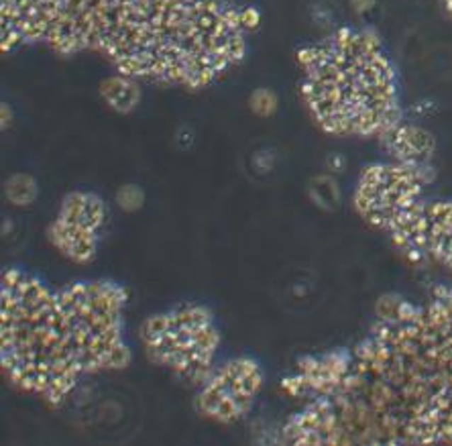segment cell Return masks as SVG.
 <instances>
[{
    "label": "cell",
    "mask_w": 452,
    "mask_h": 446,
    "mask_svg": "<svg viewBox=\"0 0 452 446\" xmlns=\"http://www.w3.org/2000/svg\"><path fill=\"white\" fill-rule=\"evenodd\" d=\"M242 8L228 0H0L2 51H94L139 82L204 88L247 53Z\"/></svg>",
    "instance_id": "1"
},
{
    "label": "cell",
    "mask_w": 452,
    "mask_h": 446,
    "mask_svg": "<svg viewBox=\"0 0 452 446\" xmlns=\"http://www.w3.org/2000/svg\"><path fill=\"white\" fill-rule=\"evenodd\" d=\"M330 397L307 404L318 445L452 442V283L388 299Z\"/></svg>",
    "instance_id": "2"
},
{
    "label": "cell",
    "mask_w": 452,
    "mask_h": 446,
    "mask_svg": "<svg viewBox=\"0 0 452 446\" xmlns=\"http://www.w3.org/2000/svg\"><path fill=\"white\" fill-rule=\"evenodd\" d=\"M300 92L314 122L334 137H381L402 120L397 72L371 29L340 27L298 51Z\"/></svg>",
    "instance_id": "3"
},
{
    "label": "cell",
    "mask_w": 452,
    "mask_h": 446,
    "mask_svg": "<svg viewBox=\"0 0 452 446\" xmlns=\"http://www.w3.org/2000/svg\"><path fill=\"white\" fill-rule=\"evenodd\" d=\"M0 359L15 385L49 401H62L84 377L60 292L21 269L2 273Z\"/></svg>",
    "instance_id": "4"
},
{
    "label": "cell",
    "mask_w": 452,
    "mask_h": 446,
    "mask_svg": "<svg viewBox=\"0 0 452 446\" xmlns=\"http://www.w3.org/2000/svg\"><path fill=\"white\" fill-rule=\"evenodd\" d=\"M57 292L84 375L127 367L130 348L125 343V290L111 281H78L57 287Z\"/></svg>",
    "instance_id": "5"
},
{
    "label": "cell",
    "mask_w": 452,
    "mask_h": 446,
    "mask_svg": "<svg viewBox=\"0 0 452 446\" xmlns=\"http://www.w3.org/2000/svg\"><path fill=\"white\" fill-rule=\"evenodd\" d=\"M139 336L151 363L169 369L190 385L200 387L216 367L220 334L204 306L181 304L149 316Z\"/></svg>",
    "instance_id": "6"
},
{
    "label": "cell",
    "mask_w": 452,
    "mask_h": 446,
    "mask_svg": "<svg viewBox=\"0 0 452 446\" xmlns=\"http://www.w3.org/2000/svg\"><path fill=\"white\" fill-rule=\"evenodd\" d=\"M432 169L379 161L363 169L355 188L356 212L377 231H388L393 220L426 196Z\"/></svg>",
    "instance_id": "7"
},
{
    "label": "cell",
    "mask_w": 452,
    "mask_h": 446,
    "mask_svg": "<svg viewBox=\"0 0 452 446\" xmlns=\"http://www.w3.org/2000/svg\"><path fill=\"white\" fill-rule=\"evenodd\" d=\"M385 232L409 261L452 271V198L424 196Z\"/></svg>",
    "instance_id": "8"
},
{
    "label": "cell",
    "mask_w": 452,
    "mask_h": 446,
    "mask_svg": "<svg viewBox=\"0 0 452 446\" xmlns=\"http://www.w3.org/2000/svg\"><path fill=\"white\" fill-rule=\"evenodd\" d=\"M263 387V371L249 357L228 359L214 367L200 385L196 408L204 418L218 424L239 422L253 408Z\"/></svg>",
    "instance_id": "9"
},
{
    "label": "cell",
    "mask_w": 452,
    "mask_h": 446,
    "mask_svg": "<svg viewBox=\"0 0 452 446\" xmlns=\"http://www.w3.org/2000/svg\"><path fill=\"white\" fill-rule=\"evenodd\" d=\"M108 218V208L100 196L90 192L67 194L55 216L49 239L64 257L76 263L94 259L98 236Z\"/></svg>",
    "instance_id": "10"
},
{
    "label": "cell",
    "mask_w": 452,
    "mask_h": 446,
    "mask_svg": "<svg viewBox=\"0 0 452 446\" xmlns=\"http://www.w3.org/2000/svg\"><path fill=\"white\" fill-rule=\"evenodd\" d=\"M349 350H330L322 355L304 357L295 371L283 379V389L304 401L334 396L349 373Z\"/></svg>",
    "instance_id": "11"
},
{
    "label": "cell",
    "mask_w": 452,
    "mask_h": 446,
    "mask_svg": "<svg viewBox=\"0 0 452 446\" xmlns=\"http://www.w3.org/2000/svg\"><path fill=\"white\" fill-rule=\"evenodd\" d=\"M379 141L389 155V159L405 166L430 169L434 151H436V139L424 127L400 120L388 132H383Z\"/></svg>",
    "instance_id": "12"
},
{
    "label": "cell",
    "mask_w": 452,
    "mask_h": 446,
    "mask_svg": "<svg viewBox=\"0 0 452 446\" xmlns=\"http://www.w3.org/2000/svg\"><path fill=\"white\" fill-rule=\"evenodd\" d=\"M100 94L111 108L118 113H129L141 100V88H139V80L116 72L114 76L100 84Z\"/></svg>",
    "instance_id": "13"
},
{
    "label": "cell",
    "mask_w": 452,
    "mask_h": 446,
    "mask_svg": "<svg viewBox=\"0 0 452 446\" xmlns=\"http://www.w3.org/2000/svg\"><path fill=\"white\" fill-rule=\"evenodd\" d=\"M6 196L13 200V204H31L37 196V183L25 173L15 176L6 183Z\"/></svg>",
    "instance_id": "14"
},
{
    "label": "cell",
    "mask_w": 452,
    "mask_h": 446,
    "mask_svg": "<svg viewBox=\"0 0 452 446\" xmlns=\"http://www.w3.org/2000/svg\"><path fill=\"white\" fill-rule=\"evenodd\" d=\"M251 108L259 116L273 115L275 108H277V96H275L271 90H257L251 96Z\"/></svg>",
    "instance_id": "15"
},
{
    "label": "cell",
    "mask_w": 452,
    "mask_h": 446,
    "mask_svg": "<svg viewBox=\"0 0 452 446\" xmlns=\"http://www.w3.org/2000/svg\"><path fill=\"white\" fill-rule=\"evenodd\" d=\"M242 21L247 25V29L251 31V29H255L259 25V13L255 8H242Z\"/></svg>",
    "instance_id": "16"
},
{
    "label": "cell",
    "mask_w": 452,
    "mask_h": 446,
    "mask_svg": "<svg viewBox=\"0 0 452 446\" xmlns=\"http://www.w3.org/2000/svg\"><path fill=\"white\" fill-rule=\"evenodd\" d=\"M373 2L375 0H353V4H355V8L361 13V11H367V8H371Z\"/></svg>",
    "instance_id": "17"
},
{
    "label": "cell",
    "mask_w": 452,
    "mask_h": 446,
    "mask_svg": "<svg viewBox=\"0 0 452 446\" xmlns=\"http://www.w3.org/2000/svg\"><path fill=\"white\" fill-rule=\"evenodd\" d=\"M444 2V6H446V11L452 15V0H442Z\"/></svg>",
    "instance_id": "18"
}]
</instances>
